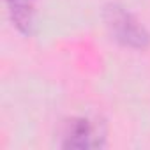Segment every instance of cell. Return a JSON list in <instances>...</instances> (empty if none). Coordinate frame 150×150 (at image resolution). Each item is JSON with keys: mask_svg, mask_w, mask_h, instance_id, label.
I'll list each match as a JSON object with an SVG mask.
<instances>
[{"mask_svg": "<svg viewBox=\"0 0 150 150\" xmlns=\"http://www.w3.org/2000/svg\"><path fill=\"white\" fill-rule=\"evenodd\" d=\"M35 4H37V0H6L11 23L23 35H32L34 32Z\"/></svg>", "mask_w": 150, "mask_h": 150, "instance_id": "3", "label": "cell"}, {"mask_svg": "<svg viewBox=\"0 0 150 150\" xmlns=\"http://www.w3.org/2000/svg\"><path fill=\"white\" fill-rule=\"evenodd\" d=\"M106 145V127L90 117H74L65 122L62 131V148H103Z\"/></svg>", "mask_w": 150, "mask_h": 150, "instance_id": "2", "label": "cell"}, {"mask_svg": "<svg viewBox=\"0 0 150 150\" xmlns=\"http://www.w3.org/2000/svg\"><path fill=\"white\" fill-rule=\"evenodd\" d=\"M104 23L113 39L131 50H146L150 44V34L145 25L125 7L110 4L104 7Z\"/></svg>", "mask_w": 150, "mask_h": 150, "instance_id": "1", "label": "cell"}]
</instances>
